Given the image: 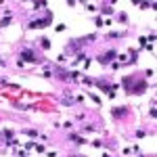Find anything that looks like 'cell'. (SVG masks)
Wrapping results in <instances>:
<instances>
[{"label": "cell", "instance_id": "obj_1", "mask_svg": "<svg viewBox=\"0 0 157 157\" xmlns=\"http://www.w3.org/2000/svg\"><path fill=\"white\" fill-rule=\"evenodd\" d=\"M21 57H23V61H27V63H38V55L34 52V50H29V48H25V50H21Z\"/></svg>", "mask_w": 157, "mask_h": 157}, {"label": "cell", "instance_id": "obj_2", "mask_svg": "<svg viewBox=\"0 0 157 157\" xmlns=\"http://www.w3.org/2000/svg\"><path fill=\"white\" fill-rule=\"evenodd\" d=\"M48 23H50V15H48V17H44V19H36V21H32L29 27H32V29H40V27H46Z\"/></svg>", "mask_w": 157, "mask_h": 157}, {"label": "cell", "instance_id": "obj_3", "mask_svg": "<svg viewBox=\"0 0 157 157\" xmlns=\"http://www.w3.org/2000/svg\"><path fill=\"white\" fill-rule=\"evenodd\" d=\"M115 57H117V52H115V50H109V52H105V55H101V57H98V63L107 65V63H111Z\"/></svg>", "mask_w": 157, "mask_h": 157}, {"label": "cell", "instance_id": "obj_4", "mask_svg": "<svg viewBox=\"0 0 157 157\" xmlns=\"http://www.w3.org/2000/svg\"><path fill=\"white\" fill-rule=\"evenodd\" d=\"M80 46H84V44H82V40H73V42L67 44V48H65V50H67V52H75Z\"/></svg>", "mask_w": 157, "mask_h": 157}, {"label": "cell", "instance_id": "obj_5", "mask_svg": "<svg viewBox=\"0 0 157 157\" xmlns=\"http://www.w3.org/2000/svg\"><path fill=\"white\" fill-rule=\"evenodd\" d=\"M145 88H147L145 82H136V86H132V90H130V92H136V94H140V92H145Z\"/></svg>", "mask_w": 157, "mask_h": 157}, {"label": "cell", "instance_id": "obj_6", "mask_svg": "<svg viewBox=\"0 0 157 157\" xmlns=\"http://www.w3.org/2000/svg\"><path fill=\"white\" fill-rule=\"evenodd\" d=\"M69 138H71L73 143H78V145H82V143H86V140L82 138V136H75V134H73V136H69Z\"/></svg>", "mask_w": 157, "mask_h": 157}, {"label": "cell", "instance_id": "obj_7", "mask_svg": "<svg viewBox=\"0 0 157 157\" xmlns=\"http://www.w3.org/2000/svg\"><path fill=\"white\" fill-rule=\"evenodd\" d=\"M126 113H128V111H126V109H113V115H115V117H117V115H126Z\"/></svg>", "mask_w": 157, "mask_h": 157}, {"label": "cell", "instance_id": "obj_8", "mask_svg": "<svg viewBox=\"0 0 157 157\" xmlns=\"http://www.w3.org/2000/svg\"><path fill=\"white\" fill-rule=\"evenodd\" d=\"M61 103H63V105H73V103H78V101H75V98H67V97H65Z\"/></svg>", "mask_w": 157, "mask_h": 157}, {"label": "cell", "instance_id": "obj_9", "mask_svg": "<svg viewBox=\"0 0 157 157\" xmlns=\"http://www.w3.org/2000/svg\"><path fill=\"white\" fill-rule=\"evenodd\" d=\"M40 40H42V46H44V48H48V46H50V42L46 40V38H40Z\"/></svg>", "mask_w": 157, "mask_h": 157}, {"label": "cell", "instance_id": "obj_10", "mask_svg": "<svg viewBox=\"0 0 157 157\" xmlns=\"http://www.w3.org/2000/svg\"><path fill=\"white\" fill-rule=\"evenodd\" d=\"M9 23H11V17H4V19L0 21V25H9Z\"/></svg>", "mask_w": 157, "mask_h": 157}, {"label": "cell", "instance_id": "obj_11", "mask_svg": "<svg viewBox=\"0 0 157 157\" xmlns=\"http://www.w3.org/2000/svg\"><path fill=\"white\" fill-rule=\"evenodd\" d=\"M25 134H27V136H38L36 130H25Z\"/></svg>", "mask_w": 157, "mask_h": 157}, {"label": "cell", "instance_id": "obj_12", "mask_svg": "<svg viewBox=\"0 0 157 157\" xmlns=\"http://www.w3.org/2000/svg\"><path fill=\"white\" fill-rule=\"evenodd\" d=\"M42 6H46L44 2H34V9H42Z\"/></svg>", "mask_w": 157, "mask_h": 157}, {"label": "cell", "instance_id": "obj_13", "mask_svg": "<svg viewBox=\"0 0 157 157\" xmlns=\"http://www.w3.org/2000/svg\"><path fill=\"white\" fill-rule=\"evenodd\" d=\"M2 143H4V140H2V136H0V145H2Z\"/></svg>", "mask_w": 157, "mask_h": 157}, {"label": "cell", "instance_id": "obj_14", "mask_svg": "<svg viewBox=\"0 0 157 157\" xmlns=\"http://www.w3.org/2000/svg\"><path fill=\"white\" fill-rule=\"evenodd\" d=\"M0 65H4V61H2V59H0Z\"/></svg>", "mask_w": 157, "mask_h": 157}, {"label": "cell", "instance_id": "obj_15", "mask_svg": "<svg viewBox=\"0 0 157 157\" xmlns=\"http://www.w3.org/2000/svg\"><path fill=\"white\" fill-rule=\"evenodd\" d=\"M71 157H80V155H71Z\"/></svg>", "mask_w": 157, "mask_h": 157}]
</instances>
